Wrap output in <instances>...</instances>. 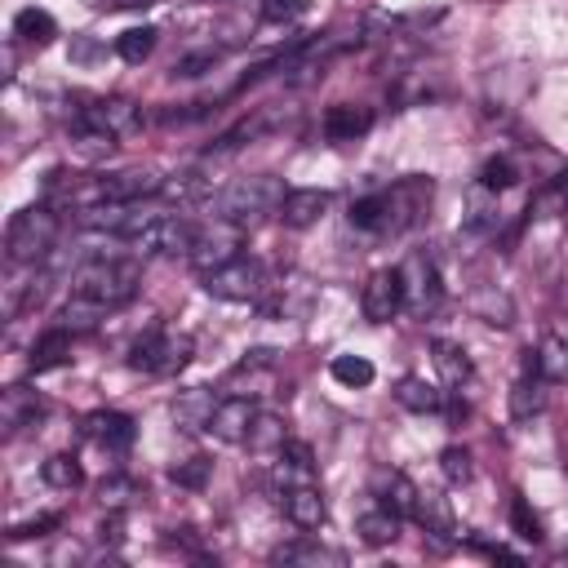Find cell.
Returning a JSON list of instances; mask_svg holds the SVG:
<instances>
[{
  "label": "cell",
  "instance_id": "obj_1",
  "mask_svg": "<svg viewBox=\"0 0 568 568\" xmlns=\"http://www.w3.org/2000/svg\"><path fill=\"white\" fill-rule=\"evenodd\" d=\"M430 195H435V182L413 173V178H399L395 186H382V191H368L359 200H351V226L359 231H373V235H399L408 231L413 222H422V213L430 209Z\"/></svg>",
  "mask_w": 568,
  "mask_h": 568
},
{
  "label": "cell",
  "instance_id": "obj_2",
  "mask_svg": "<svg viewBox=\"0 0 568 568\" xmlns=\"http://www.w3.org/2000/svg\"><path fill=\"white\" fill-rule=\"evenodd\" d=\"M138 288H142V266L138 262H120V257H93L71 280V293H80V297H89V302H98L106 311L129 306L138 297Z\"/></svg>",
  "mask_w": 568,
  "mask_h": 568
},
{
  "label": "cell",
  "instance_id": "obj_3",
  "mask_svg": "<svg viewBox=\"0 0 568 568\" xmlns=\"http://www.w3.org/2000/svg\"><path fill=\"white\" fill-rule=\"evenodd\" d=\"M284 195H288V191H284V182H280L275 173H253V178H235L226 191H217V195H213V209H217V217L240 222V226L248 231L253 222L280 213Z\"/></svg>",
  "mask_w": 568,
  "mask_h": 568
},
{
  "label": "cell",
  "instance_id": "obj_4",
  "mask_svg": "<svg viewBox=\"0 0 568 568\" xmlns=\"http://www.w3.org/2000/svg\"><path fill=\"white\" fill-rule=\"evenodd\" d=\"M58 231H62V217H58V209H53L49 200L18 209V213L9 217V226H4V253H9V262L36 266V262L49 257V248L58 244Z\"/></svg>",
  "mask_w": 568,
  "mask_h": 568
},
{
  "label": "cell",
  "instance_id": "obj_5",
  "mask_svg": "<svg viewBox=\"0 0 568 568\" xmlns=\"http://www.w3.org/2000/svg\"><path fill=\"white\" fill-rule=\"evenodd\" d=\"M191 355H195V342L186 337V333H173V328H164V324H151L133 346H129V368H138V373H178V368H186L191 364Z\"/></svg>",
  "mask_w": 568,
  "mask_h": 568
},
{
  "label": "cell",
  "instance_id": "obj_6",
  "mask_svg": "<svg viewBox=\"0 0 568 568\" xmlns=\"http://www.w3.org/2000/svg\"><path fill=\"white\" fill-rule=\"evenodd\" d=\"M71 120H75L80 133H102V138L115 142V138H133L142 129V106L129 102V98H115V93H106V98H80V106L71 111Z\"/></svg>",
  "mask_w": 568,
  "mask_h": 568
},
{
  "label": "cell",
  "instance_id": "obj_7",
  "mask_svg": "<svg viewBox=\"0 0 568 568\" xmlns=\"http://www.w3.org/2000/svg\"><path fill=\"white\" fill-rule=\"evenodd\" d=\"M271 288V275L257 257H231L226 266L217 271H204V293L209 297H222V302H262Z\"/></svg>",
  "mask_w": 568,
  "mask_h": 568
},
{
  "label": "cell",
  "instance_id": "obj_8",
  "mask_svg": "<svg viewBox=\"0 0 568 568\" xmlns=\"http://www.w3.org/2000/svg\"><path fill=\"white\" fill-rule=\"evenodd\" d=\"M240 248H244V226L240 222H226V217H213V222L195 226V240H191L186 262L204 275V271H217L231 257H240Z\"/></svg>",
  "mask_w": 568,
  "mask_h": 568
},
{
  "label": "cell",
  "instance_id": "obj_9",
  "mask_svg": "<svg viewBox=\"0 0 568 568\" xmlns=\"http://www.w3.org/2000/svg\"><path fill=\"white\" fill-rule=\"evenodd\" d=\"M399 275H404V311H408V315H417V320H426V315L439 306V297H444V284H439V266H435V257L417 248V253H408V257H404Z\"/></svg>",
  "mask_w": 568,
  "mask_h": 568
},
{
  "label": "cell",
  "instance_id": "obj_10",
  "mask_svg": "<svg viewBox=\"0 0 568 568\" xmlns=\"http://www.w3.org/2000/svg\"><path fill=\"white\" fill-rule=\"evenodd\" d=\"M195 226L200 222H186V217H178V213H151V222L138 231V240H133V248H142V253H191V240H195Z\"/></svg>",
  "mask_w": 568,
  "mask_h": 568
},
{
  "label": "cell",
  "instance_id": "obj_11",
  "mask_svg": "<svg viewBox=\"0 0 568 568\" xmlns=\"http://www.w3.org/2000/svg\"><path fill=\"white\" fill-rule=\"evenodd\" d=\"M359 306H364V320L368 324H386L404 311V275L399 266H382L368 275L364 293H359Z\"/></svg>",
  "mask_w": 568,
  "mask_h": 568
},
{
  "label": "cell",
  "instance_id": "obj_12",
  "mask_svg": "<svg viewBox=\"0 0 568 568\" xmlns=\"http://www.w3.org/2000/svg\"><path fill=\"white\" fill-rule=\"evenodd\" d=\"M546 399H550V382L541 377V368H537V359H532V346H528V351H524V373H519L515 386H510V417H515V422H528V417L546 413Z\"/></svg>",
  "mask_w": 568,
  "mask_h": 568
},
{
  "label": "cell",
  "instance_id": "obj_13",
  "mask_svg": "<svg viewBox=\"0 0 568 568\" xmlns=\"http://www.w3.org/2000/svg\"><path fill=\"white\" fill-rule=\"evenodd\" d=\"M368 497H373L377 506H390V510L404 515V519H413V510H417V484H413L404 470H395V466H377V470L368 475Z\"/></svg>",
  "mask_w": 568,
  "mask_h": 568
},
{
  "label": "cell",
  "instance_id": "obj_14",
  "mask_svg": "<svg viewBox=\"0 0 568 568\" xmlns=\"http://www.w3.org/2000/svg\"><path fill=\"white\" fill-rule=\"evenodd\" d=\"M275 501H280V510L288 515V524H293V528H302V532H311V528H320V524L328 519V506H324L320 479H315V484L280 488V493H275Z\"/></svg>",
  "mask_w": 568,
  "mask_h": 568
},
{
  "label": "cell",
  "instance_id": "obj_15",
  "mask_svg": "<svg viewBox=\"0 0 568 568\" xmlns=\"http://www.w3.org/2000/svg\"><path fill=\"white\" fill-rule=\"evenodd\" d=\"M253 417H257V408H253L248 395H226V399H217V408H213V417H209V435H213L217 444H244Z\"/></svg>",
  "mask_w": 568,
  "mask_h": 568
},
{
  "label": "cell",
  "instance_id": "obj_16",
  "mask_svg": "<svg viewBox=\"0 0 568 568\" xmlns=\"http://www.w3.org/2000/svg\"><path fill=\"white\" fill-rule=\"evenodd\" d=\"M328 204H333L328 191H320V186H297V191L284 195V204H280L275 217H280L288 231H306V226H315V222L328 213Z\"/></svg>",
  "mask_w": 568,
  "mask_h": 568
},
{
  "label": "cell",
  "instance_id": "obj_17",
  "mask_svg": "<svg viewBox=\"0 0 568 568\" xmlns=\"http://www.w3.org/2000/svg\"><path fill=\"white\" fill-rule=\"evenodd\" d=\"M133 417L129 413H111V408H98V413H89L84 417V439L89 444H98V448H106V453H124L129 444H133Z\"/></svg>",
  "mask_w": 568,
  "mask_h": 568
},
{
  "label": "cell",
  "instance_id": "obj_18",
  "mask_svg": "<svg viewBox=\"0 0 568 568\" xmlns=\"http://www.w3.org/2000/svg\"><path fill=\"white\" fill-rule=\"evenodd\" d=\"M413 519L426 528V537H430L435 546H453V541H457L453 506H448V497H439L435 488H417V510H413Z\"/></svg>",
  "mask_w": 568,
  "mask_h": 568
},
{
  "label": "cell",
  "instance_id": "obj_19",
  "mask_svg": "<svg viewBox=\"0 0 568 568\" xmlns=\"http://www.w3.org/2000/svg\"><path fill=\"white\" fill-rule=\"evenodd\" d=\"M373 129V106L364 102H333L324 111V138L328 142H355Z\"/></svg>",
  "mask_w": 568,
  "mask_h": 568
},
{
  "label": "cell",
  "instance_id": "obj_20",
  "mask_svg": "<svg viewBox=\"0 0 568 568\" xmlns=\"http://www.w3.org/2000/svg\"><path fill=\"white\" fill-rule=\"evenodd\" d=\"M430 351H435V368H439V377H444L448 395H462V390H470V386H475V364H470V355H466L457 342L435 337V342H430Z\"/></svg>",
  "mask_w": 568,
  "mask_h": 568
},
{
  "label": "cell",
  "instance_id": "obj_21",
  "mask_svg": "<svg viewBox=\"0 0 568 568\" xmlns=\"http://www.w3.org/2000/svg\"><path fill=\"white\" fill-rule=\"evenodd\" d=\"M213 408H217V395L209 386H186L173 395V426H182L186 435H200V430H209Z\"/></svg>",
  "mask_w": 568,
  "mask_h": 568
},
{
  "label": "cell",
  "instance_id": "obj_22",
  "mask_svg": "<svg viewBox=\"0 0 568 568\" xmlns=\"http://www.w3.org/2000/svg\"><path fill=\"white\" fill-rule=\"evenodd\" d=\"M40 417H44V399L36 390H27V386H9L4 390V399H0V426H4V435H22Z\"/></svg>",
  "mask_w": 568,
  "mask_h": 568
},
{
  "label": "cell",
  "instance_id": "obj_23",
  "mask_svg": "<svg viewBox=\"0 0 568 568\" xmlns=\"http://www.w3.org/2000/svg\"><path fill=\"white\" fill-rule=\"evenodd\" d=\"M71 337H75V333H67L62 324H58V328H49V333H40V337L31 342L27 368H31V373H49V368L71 364Z\"/></svg>",
  "mask_w": 568,
  "mask_h": 568
},
{
  "label": "cell",
  "instance_id": "obj_24",
  "mask_svg": "<svg viewBox=\"0 0 568 568\" xmlns=\"http://www.w3.org/2000/svg\"><path fill=\"white\" fill-rule=\"evenodd\" d=\"M395 399L408 408V413H444V390L435 386V382H426V377H417V373H404L399 382H395Z\"/></svg>",
  "mask_w": 568,
  "mask_h": 568
},
{
  "label": "cell",
  "instance_id": "obj_25",
  "mask_svg": "<svg viewBox=\"0 0 568 568\" xmlns=\"http://www.w3.org/2000/svg\"><path fill=\"white\" fill-rule=\"evenodd\" d=\"M399 524H404V515H395L390 506H368V510H359V519H355V532H359V541L364 546H390L395 537H399Z\"/></svg>",
  "mask_w": 568,
  "mask_h": 568
},
{
  "label": "cell",
  "instance_id": "obj_26",
  "mask_svg": "<svg viewBox=\"0 0 568 568\" xmlns=\"http://www.w3.org/2000/svg\"><path fill=\"white\" fill-rule=\"evenodd\" d=\"M288 439H293V435H288V422H284V417H275V413H257V417H253V426H248L244 448H248V453H257V457H275Z\"/></svg>",
  "mask_w": 568,
  "mask_h": 568
},
{
  "label": "cell",
  "instance_id": "obj_27",
  "mask_svg": "<svg viewBox=\"0 0 568 568\" xmlns=\"http://www.w3.org/2000/svg\"><path fill=\"white\" fill-rule=\"evenodd\" d=\"M271 564H302V568H324V564H346L342 550L333 546H320V541H288V546H275L271 550Z\"/></svg>",
  "mask_w": 568,
  "mask_h": 568
},
{
  "label": "cell",
  "instance_id": "obj_28",
  "mask_svg": "<svg viewBox=\"0 0 568 568\" xmlns=\"http://www.w3.org/2000/svg\"><path fill=\"white\" fill-rule=\"evenodd\" d=\"M160 195H164V200H173V204H204V200H213V178H209V173H200V169H186V173L164 178Z\"/></svg>",
  "mask_w": 568,
  "mask_h": 568
},
{
  "label": "cell",
  "instance_id": "obj_29",
  "mask_svg": "<svg viewBox=\"0 0 568 568\" xmlns=\"http://www.w3.org/2000/svg\"><path fill=\"white\" fill-rule=\"evenodd\" d=\"M13 36H18L22 44L44 49V44L58 36V22H53V13H49V9L27 4V9H18V13H13Z\"/></svg>",
  "mask_w": 568,
  "mask_h": 568
},
{
  "label": "cell",
  "instance_id": "obj_30",
  "mask_svg": "<svg viewBox=\"0 0 568 568\" xmlns=\"http://www.w3.org/2000/svg\"><path fill=\"white\" fill-rule=\"evenodd\" d=\"M532 359L541 368V377L555 386V382H568V337L564 333H546L537 346H532Z\"/></svg>",
  "mask_w": 568,
  "mask_h": 568
},
{
  "label": "cell",
  "instance_id": "obj_31",
  "mask_svg": "<svg viewBox=\"0 0 568 568\" xmlns=\"http://www.w3.org/2000/svg\"><path fill=\"white\" fill-rule=\"evenodd\" d=\"M470 311H475L484 324H497V328H510V324H515V306H510V297H506L497 284L475 288V293H470Z\"/></svg>",
  "mask_w": 568,
  "mask_h": 568
},
{
  "label": "cell",
  "instance_id": "obj_32",
  "mask_svg": "<svg viewBox=\"0 0 568 568\" xmlns=\"http://www.w3.org/2000/svg\"><path fill=\"white\" fill-rule=\"evenodd\" d=\"M102 320H106V306H98V302H89V297H80V293H71V302L58 311V324H62L67 333H93Z\"/></svg>",
  "mask_w": 568,
  "mask_h": 568
},
{
  "label": "cell",
  "instance_id": "obj_33",
  "mask_svg": "<svg viewBox=\"0 0 568 568\" xmlns=\"http://www.w3.org/2000/svg\"><path fill=\"white\" fill-rule=\"evenodd\" d=\"M40 479H44L49 488H58V493H71V488L84 484V470H80V462H75L71 453H53V457L40 462Z\"/></svg>",
  "mask_w": 568,
  "mask_h": 568
},
{
  "label": "cell",
  "instance_id": "obj_34",
  "mask_svg": "<svg viewBox=\"0 0 568 568\" xmlns=\"http://www.w3.org/2000/svg\"><path fill=\"white\" fill-rule=\"evenodd\" d=\"M484 191H493V195H501V191H510L515 182H519V164L510 160V155H488L484 164H479V178H475Z\"/></svg>",
  "mask_w": 568,
  "mask_h": 568
},
{
  "label": "cell",
  "instance_id": "obj_35",
  "mask_svg": "<svg viewBox=\"0 0 568 568\" xmlns=\"http://www.w3.org/2000/svg\"><path fill=\"white\" fill-rule=\"evenodd\" d=\"M155 27H129V31H120L115 36V53L124 58V62H146L151 58V49H155Z\"/></svg>",
  "mask_w": 568,
  "mask_h": 568
},
{
  "label": "cell",
  "instance_id": "obj_36",
  "mask_svg": "<svg viewBox=\"0 0 568 568\" xmlns=\"http://www.w3.org/2000/svg\"><path fill=\"white\" fill-rule=\"evenodd\" d=\"M439 475H444L453 488L470 484V479H475V457H470V448H462V444H448V448L439 453Z\"/></svg>",
  "mask_w": 568,
  "mask_h": 568
},
{
  "label": "cell",
  "instance_id": "obj_37",
  "mask_svg": "<svg viewBox=\"0 0 568 568\" xmlns=\"http://www.w3.org/2000/svg\"><path fill=\"white\" fill-rule=\"evenodd\" d=\"M133 497H142V484L129 479V475H106V479L98 484V501H102L106 510H124Z\"/></svg>",
  "mask_w": 568,
  "mask_h": 568
},
{
  "label": "cell",
  "instance_id": "obj_38",
  "mask_svg": "<svg viewBox=\"0 0 568 568\" xmlns=\"http://www.w3.org/2000/svg\"><path fill=\"white\" fill-rule=\"evenodd\" d=\"M328 373H333L342 386H368V382L377 377V368H373L364 355H333Z\"/></svg>",
  "mask_w": 568,
  "mask_h": 568
},
{
  "label": "cell",
  "instance_id": "obj_39",
  "mask_svg": "<svg viewBox=\"0 0 568 568\" xmlns=\"http://www.w3.org/2000/svg\"><path fill=\"white\" fill-rule=\"evenodd\" d=\"M510 528H515V537H519V541H532V546L546 537V532H541V515H537L524 497H515V501H510Z\"/></svg>",
  "mask_w": 568,
  "mask_h": 568
},
{
  "label": "cell",
  "instance_id": "obj_40",
  "mask_svg": "<svg viewBox=\"0 0 568 568\" xmlns=\"http://www.w3.org/2000/svg\"><path fill=\"white\" fill-rule=\"evenodd\" d=\"M209 470H213V462H209V457H186V462H182V466H173L169 475H173L182 488H204Z\"/></svg>",
  "mask_w": 568,
  "mask_h": 568
},
{
  "label": "cell",
  "instance_id": "obj_41",
  "mask_svg": "<svg viewBox=\"0 0 568 568\" xmlns=\"http://www.w3.org/2000/svg\"><path fill=\"white\" fill-rule=\"evenodd\" d=\"M222 53L217 49H200V53H182L178 62H173V75H204V71H213V62H217Z\"/></svg>",
  "mask_w": 568,
  "mask_h": 568
},
{
  "label": "cell",
  "instance_id": "obj_42",
  "mask_svg": "<svg viewBox=\"0 0 568 568\" xmlns=\"http://www.w3.org/2000/svg\"><path fill=\"white\" fill-rule=\"evenodd\" d=\"M311 9V0H262V18L266 22H293Z\"/></svg>",
  "mask_w": 568,
  "mask_h": 568
},
{
  "label": "cell",
  "instance_id": "obj_43",
  "mask_svg": "<svg viewBox=\"0 0 568 568\" xmlns=\"http://www.w3.org/2000/svg\"><path fill=\"white\" fill-rule=\"evenodd\" d=\"M62 524V515H40V519H27V524H13L4 537L9 541H22V537H44L49 528H58Z\"/></svg>",
  "mask_w": 568,
  "mask_h": 568
},
{
  "label": "cell",
  "instance_id": "obj_44",
  "mask_svg": "<svg viewBox=\"0 0 568 568\" xmlns=\"http://www.w3.org/2000/svg\"><path fill=\"white\" fill-rule=\"evenodd\" d=\"M470 546H475V550H484L488 559H506V564H524V559H519L515 550H506V546H493V541H479V537H470Z\"/></svg>",
  "mask_w": 568,
  "mask_h": 568
},
{
  "label": "cell",
  "instance_id": "obj_45",
  "mask_svg": "<svg viewBox=\"0 0 568 568\" xmlns=\"http://www.w3.org/2000/svg\"><path fill=\"white\" fill-rule=\"evenodd\" d=\"M102 9H142V4H151V0H98Z\"/></svg>",
  "mask_w": 568,
  "mask_h": 568
}]
</instances>
